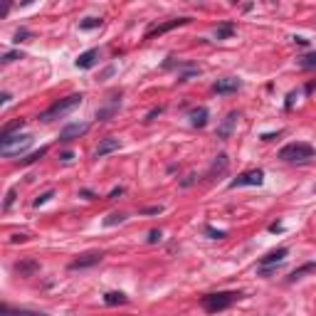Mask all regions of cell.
<instances>
[{
  "label": "cell",
  "mask_w": 316,
  "mask_h": 316,
  "mask_svg": "<svg viewBox=\"0 0 316 316\" xmlns=\"http://www.w3.org/2000/svg\"><path fill=\"white\" fill-rule=\"evenodd\" d=\"M119 146H121V141H119V139H114V136H107V139H101V141H99V146H96V151H94V158H104L107 153H114V151H119Z\"/></svg>",
  "instance_id": "10"
},
{
  "label": "cell",
  "mask_w": 316,
  "mask_h": 316,
  "mask_svg": "<svg viewBox=\"0 0 316 316\" xmlns=\"http://www.w3.org/2000/svg\"><path fill=\"white\" fill-rule=\"evenodd\" d=\"M237 119H240V114L237 112H230V114L223 119V124L218 126V139H230V134H232V129H235V124H237Z\"/></svg>",
  "instance_id": "12"
},
{
  "label": "cell",
  "mask_w": 316,
  "mask_h": 316,
  "mask_svg": "<svg viewBox=\"0 0 316 316\" xmlns=\"http://www.w3.org/2000/svg\"><path fill=\"white\" fill-rule=\"evenodd\" d=\"M15 195H18V193H15V188H13V190H8V195H5V202H3V210H8V207H10V205L15 202Z\"/></svg>",
  "instance_id": "29"
},
{
  "label": "cell",
  "mask_w": 316,
  "mask_h": 316,
  "mask_svg": "<svg viewBox=\"0 0 316 316\" xmlns=\"http://www.w3.org/2000/svg\"><path fill=\"white\" fill-rule=\"evenodd\" d=\"M232 35H235V25L232 23H223L220 28L215 30V40H230Z\"/></svg>",
  "instance_id": "19"
},
{
  "label": "cell",
  "mask_w": 316,
  "mask_h": 316,
  "mask_svg": "<svg viewBox=\"0 0 316 316\" xmlns=\"http://www.w3.org/2000/svg\"><path fill=\"white\" fill-rule=\"evenodd\" d=\"M30 146H32V136L30 134H18V136H8V139H0V153L5 158H13V156H20L25 153Z\"/></svg>",
  "instance_id": "4"
},
{
  "label": "cell",
  "mask_w": 316,
  "mask_h": 316,
  "mask_svg": "<svg viewBox=\"0 0 316 316\" xmlns=\"http://www.w3.org/2000/svg\"><path fill=\"white\" fill-rule=\"evenodd\" d=\"M242 294L240 291H218V294H205L200 299L202 309L210 311V314H218V311H225L228 306H232Z\"/></svg>",
  "instance_id": "1"
},
{
  "label": "cell",
  "mask_w": 316,
  "mask_h": 316,
  "mask_svg": "<svg viewBox=\"0 0 316 316\" xmlns=\"http://www.w3.org/2000/svg\"><path fill=\"white\" fill-rule=\"evenodd\" d=\"M101 28V18H86L79 23V30H96Z\"/></svg>",
  "instance_id": "24"
},
{
  "label": "cell",
  "mask_w": 316,
  "mask_h": 316,
  "mask_svg": "<svg viewBox=\"0 0 316 316\" xmlns=\"http://www.w3.org/2000/svg\"><path fill=\"white\" fill-rule=\"evenodd\" d=\"M205 235L210 237V240H223V237H228V232L225 230H215V228H210V225H205Z\"/></svg>",
  "instance_id": "25"
},
{
  "label": "cell",
  "mask_w": 316,
  "mask_h": 316,
  "mask_svg": "<svg viewBox=\"0 0 316 316\" xmlns=\"http://www.w3.org/2000/svg\"><path fill=\"white\" fill-rule=\"evenodd\" d=\"M242 86L240 79H235V77H225V79H218L215 84H213V91L215 94H232V91H237Z\"/></svg>",
  "instance_id": "11"
},
{
  "label": "cell",
  "mask_w": 316,
  "mask_h": 316,
  "mask_svg": "<svg viewBox=\"0 0 316 316\" xmlns=\"http://www.w3.org/2000/svg\"><path fill=\"white\" fill-rule=\"evenodd\" d=\"M86 131H89V124H69V126H64L62 131H59V141L62 144H67V141H72V139H79V136H84Z\"/></svg>",
  "instance_id": "7"
},
{
  "label": "cell",
  "mask_w": 316,
  "mask_h": 316,
  "mask_svg": "<svg viewBox=\"0 0 316 316\" xmlns=\"http://www.w3.org/2000/svg\"><path fill=\"white\" fill-rule=\"evenodd\" d=\"M124 220H126V215H121V213H112V215L104 220V225H107V228H112V225H116V223H124Z\"/></svg>",
  "instance_id": "27"
},
{
  "label": "cell",
  "mask_w": 316,
  "mask_h": 316,
  "mask_svg": "<svg viewBox=\"0 0 316 316\" xmlns=\"http://www.w3.org/2000/svg\"><path fill=\"white\" fill-rule=\"evenodd\" d=\"M3 316H45V314H37V311H25V309H10L8 304L3 306Z\"/></svg>",
  "instance_id": "21"
},
{
  "label": "cell",
  "mask_w": 316,
  "mask_h": 316,
  "mask_svg": "<svg viewBox=\"0 0 316 316\" xmlns=\"http://www.w3.org/2000/svg\"><path fill=\"white\" fill-rule=\"evenodd\" d=\"M287 255H289L287 247H277V250L267 252L264 257L259 259V267H277V264H282V262L287 259Z\"/></svg>",
  "instance_id": "9"
},
{
  "label": "cell",
  "mask_w": 316,
  "mask_h": 316,
  "mask_svg": "<svg viewBox=\"0 0 316 316\" xmlns=\"http://www.w3.org/2000/svg\"><path fill=\"white\" fill-rule=\"evenodd\" d=\"M161 112H163L161 107H158V109H151V112H148V116H146V121H153V119H156V116L161 114Z\"/></svg>",
  "instance_id": "34"
},
{
  "label": "cell",
  "mask_w": 316,
  "mask_h": 316,
  "mask_svg": "<svg viewBox=\"0 0 316 316\" xmlns=\"http://www.w3.org/2000/svg\"><path fill=\"white\" fill-rule=\"evenodd\" d=\"M294 42H296V45H301V47H306V42H309V40H304V37H294Z\"/></svg>",
  "instance_id": "41"
},
{
  "label": "cell",
  "mask_w": 316,
  "mask_h": 316,
  "mask_svg": "<svg viewBox=\"0 0 316 316\" xmlns=\"http://www.w3.org/2000/svg\"><path fill=\"white\" fill-rule=\"evenodd\" d=\"M269 230H272V232H282V230H284V228H282L279 223H274V225H269Z\"/></svg>",
  "instance_id": "40"
},
{
  "label": "cell",
  "mask_w": 316,
  "mask_h": 316,
  "mask_svg": "<svg viewBox=\"0 0 316 316\" xmlns=\"http://www.w3.org/2000/svg\"><path fill=\"white\" fill-rule=\"evenodd\" d=\"M96 59H99V50H86L79 55V59L74 64H77V69H89V67L96 64Z\"/></svg>",
  "instance_id": "13"
},
{
  "label": "cell",
  "mask_w": 316,
  "mask_h": 316,
  "mask_svg": "<svg viewBox=\"0 0 316 316\" xmlns=\"http://www.w3.org/2000/svg\"><path fill=\"white\" fill-rule=\"evenodd\" d=\"M72 158H74V153H72V151H64V153L59 156V161H64V163H69Z\"/></svg>",
  "instance_id": "36"
},
{
  "label": "cell",
  "mask_w": 316,
  "mask_h": 316,
  "mask_svg": "<svg viewBox=\"0 0 316 316\" xmlns=\"http://www.w3.org/2000/svg\"><path fill=\"white\" fill-rule=\"evenodd\" d=\"M15 59H23V55H20V52H5V55H3V64L15 62Z\"/></svg>",
  "instance_id": "30"
},
{
  "label": "cell",
  "mask_w": 316,
  "mask_h": 316,
  "mask_svg": "<svg viewBox=\"0 0 316 316\" xmlns=\"http://www.w3.org/2000/svg\"><path fill=\"white\" fill-rule=\"evenodd\" d=\"M129 299H126V294H121V291H109V294H104V304L107 306H116V304H126Z\"/></svg>",
  "instance_id": "18"
},
{
  "label": "cell",
  "mask_w": 316,
  "mask_h": 316,
  "mask_svg": "<svg viewBox=\"0 0 316 316\" xmlns=\"http://www.w3.org/2000/svg\"><path fill=\"white\" fill-rule=\"evenodd\" d=\"M148 242H151V245L161 242V230H151V232H148Z\"/></svg>",
  "instance_id": "31"
},
{
  "label": "cell",
  "mask_w": 316,
  "mask_h": 316,
  "mask_svg": "<svg viewBox=\"0 0 316 316\" xmlns=\"http://www.w3.org/2000/svg\"><path fill=\"white\" fill-rule=\"evenodd\" d=\"M296 99H299V94H296V91H291V94H289V96H287V104H284V107H287V109H291Z\"/></svg>",
  "instance_id": "33"
},
{
  "label": "cell",
  "mask_w": 316,
  "mask_h": 316,
  "mask_svg": "<svg viewBox=\"0 0 316 316\" xmlns=\"http://www.w3.org/2000/svg\"><path fill=\"white\" fill-rule=\"evenodd\" d=\"M264 183V171L259 168H252V171L240 173L237 178L230 180V188H245V185H262Z\"/></svg>",
  "instance_id": "5"
},
{
  "label": "cell",
  "mask_w": 316,
  "mask_h": 316,
  "mask_svg": "<svg viewBox=\"0 0 316 316\" xmlns=\"http://www.w3.org/2000/svg\"><path fill=\"white\" fill-rule=\"evenodd\" d=\"M25 37H30V30H18L15 32V42H23Z\"/></svg>",
  "instance_id": "32"
},
{
  "label": "cell",
  "mask_w": 316,
  "mask_h": 316,
  "mask_svg": "<svg viewBox=\"0 0 316 316\" xmlns=\"http://www.w3.org/2000/svg\"><path fill=\"white\" fill-rule=\"evenodd\" d=\"M47 153V148H40V151H35V153H30L28 158H20V166H30V163H35V161H40L42 156Z\"/></svg>",
  "instance_id": "23"
},
{
  "label": "cell",
  "mask_w": 316,
  "mask_h": 316,
  "mask_svg": "<svg viewBox=\"0 0 316 316\" xmlns=\"http://www.w3.org/2000/svg\"><path fill=\"white\" fill-rule=\"evenodd\" d=\"M101 259H104L101 252H89V255H82V257H77L74 262H69V269H72V272H77V269H86V267L99 264Z\"/></svg>",
  "instance_id": "8"
},
{
  "label": "cell",
  "mask_w": 316,
  "mask_h": 316,
  "mask_svg": "<svg viewBox=\"0 0 316 316\" xmlns=\"http://www.w3.org/2000/svg\"><path fill=\"white\" fill-rule=\"evenodd\" d=\"M37 269H40V264H37L35 259H25V262H18V264H15V272H20L23 277H28V274L37 272Z\"/></svg>",
  "instance_id": "16"
},
{
  "label": "cell",
  "mask_w": 316,
  "mask_h": 316,
  "mask_svg": "<svg viewBox=\"0 0 316 316\" xmlns=\"http://www.w3.org/2000/svg\"><path fill=\"white\" fill-rule=\"evenodd\" d=\"M282 131H277V134H262V141H272V139H277Z\"/></svg>",
  "instance_id": "38"
},
{
  "label": "cell",
  "mask_w": 316,
  "mask_h": 316,
  "mask_svg": "<svg viewBox=\"0 0 316 316\" xmlns=\"http://www.w3.org/2000/svg\"><path fill=\"white\" fill-rule=\"evenodd\" d=\"M50 198H55V190H45L42 195H37V198L32 200V207H40V205H45Z\"/></svg>",
  "instance_id": "26"
},
{
  "label": "cell",
  "mask_w": 316,
  "mask_h": 316,
  "mask_svg": "<svg viewBox=\"0 0 316 316\" xmlns=\"http://www.w3.org/2000/svg\"><path fill=\"white\" fill-rule=\"evenodd\" d=\"M228 171V156L225 153H220L215 161H213V166H210V173L207 175H215V173H225Z\"/></svg>",
  "instance_id": "17"
},
{
  "label": "cell",
  "mask_w": 316,
  "mask_h": 316,
  "mask_svg": "<svg viewBox=\"0 0 316 316\" xmlns=\"http://www.w3.org/2000/svg\"><path fill=\"white\" fill-rule=\"evenodd\" d=\"M299 67H301V69H314L316 67V52H309V55L299 57Z\"/></svg>",
  "instance_id": "22"
},
{
  "label": "cell",
  "mask_w": 316,
  "mask_h": 316,
  "mask_svg": "<svg viewBox=\"0 0 316 316\" xmlns=\"http://www.w3.org/2000/svg\"><path fill=\"white\" fill-rule=\"evenodd\" d=\"M316 151L311 144H304V141H294V144H287L282 151H279V158L282 161H291V163H304L309 158H314Z\"/></svg>",
  "instance_id": "3"
},
{
  "label": "cell",
  "mask_w": 316,
  "mask_h": 316,
  "mask_svg": "<svg viewBox=\"0 0 316 316\" xmlns=\"http://www.w3.org/2000/svg\"><path fill=\"white\" fill-rule=\"evenodd\" d=\"M158 213H163V205H151L141 210V215H158Z\"/></svg>",
  "instance_id": "28"
},
{
  "label": "cell",
  "mask_w": 316,
  "mask_h": 316,
  "mask_svg": "<svg viewBox=\"0 0 316 316\" xmlns=\"http://www.w3.org/2000/svg\"><path fill=\"white\" fill-rule=\"evenodd\" d=\"M8 101H10V94H8V91H3V96H0V104H3V107H5V104H8Z\"/></svg>",
  "instance_id": "39"
},
{
  "label": "cell",
  "mask_w": 316,
  "mask_h": 316,
  "mask_svg": "<svg viewBox=\"0 0 316 316\" xmlns=\"http://www.w3.org/2000/svg\"><path fill=\"white\" fill-rule=\"evenodd\" d=\"M311 272H316V262H306V264L296 267V269L289 274V282H296V279H301L304 274H311Z\"/></svg>",
  "instance_id": "15"
},
{
  "label": "cell",
  "mask_w": 316,
  "mask_h": 316,
  "mask_svg": "<svg viewBox=\"0 0 316 316\" xmlns=\"http://www.w3.org/2000/svg\"><path fill=\"white\" fill-rule=\"evenodd\" d=\"M188 23H190V18H175V20H168V23H163V25H156L153 30H148V32H146V40L161 37V35H166V32H171V30L180 28V25H188Z\"/></svg>",
  "instance_id": "6"
},
{
  "label": "cell",
  "mask_w": 316,
  "mask_h": 316,
  "mask_svg": "<svg viewBox=\"0 0 316 316\" xmlns=\"http://www.w3.org/2000/svg\"><path fill=\"white\" fill-rule=\"evenodd\" d=\"M207 119H210L207 107H198V109H193V112H190V124H193L195 129H202V126L207 124Z\"/></svg>",
  "instance_id": "14"
},
{
  "label": "cell",
  "mask_w": 316,
  "mask_h": 316,
  "mask_svg": "<svg viewBox=\"0 0 316 316\" xmlns=\"http://www.w3.org/2000/svg\"><path fill=\"white\" fill-rule=\"evenodd\" d=\"M25 240H28V235H13V237H10V242H13V245H18V242H25Z\"/></svg>",
  "instance_id": "37"
},
{
  "label": "cell",
  "mask_w": 316,
  "mask_h": 316,
  "mask_svg": "<svg viewBox=\"0 0 316 316\" xmlns=\"http://www.w3.org/2000/svg\"><path fill=\"white\" fill-rule=\"evenodd\" d=\"M119 195H124V188L119 185V188H114L112 193H109V200H114V198H119Z\"/></svg>",
  "instance_id": "35"
},
{
  "label": "cell",
  "mask_w": 316,
  "mask_h": 316,
  "mask_svg": "<svg viewBox=\"0 0 316 316\" xmlns=\"http://www.w3.org/2000/svg\"><path fill=\"white\" fill-rule=\"evenodd\" d=\"M82 94H72V96H64V99H59V101H55L47 112H42L40 114V121H45V124H50V121H55V119H59V116L69 114L72 109H77L79 104H82Z\"/></svg>",
  "instance_id": "2"
},
{
  "label": "cell",
  "mask_w": 316,
  "mask_h": 316,
  "mask_svg": "<svg viewBox=\"0 0 316 316\" xmlns=\"http://www.w3.org/2000/svg\"><path fill=\"white\" fill-rule=\"evenodd\" d=\"M25 126V119H18V121H13V124H8L5 129H3V134H0V139H8V136H13L15 131H20Z\"/></svg>",
  "instance_id": "20"
}]
</instances>
